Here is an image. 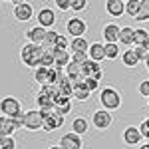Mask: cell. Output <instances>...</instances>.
<instances>
[{"label":"cell","instance_id":"36","mask_svg":"<svg viewBox=\"0 0 149 149\" xmlns=\"http://www.w3.org/2000/svg\"><path fill=\"white\" fill-rule=\"evenodd\" d=\"M70 8L76 10V12L86 10V8H88V2H86V0H72V2H70Z\"/></svg>","mask_w":149,"mask_h":149},{"label":"cell","instance_id":"9","mask_svg":"<svg viewBox=\"0 0 149 149\" xmlns=\"http://www.w3.org/2000/svg\"><path fill=\"white\" fill-rule=\"evenodd\" d=\"M32 12L34 10H32V6L28 2H14V16H16V20H20V22L30 20Z\"/></svg>","mask_w":149,"mask_h":149},{"label":"cell","instance_id":"30","mask_svg":"<svg viewBox=\"0 0 149 149\" xmlns=\"http://www.w3.org/2000/svg\"><path fill=\"white\" fill-rule=\"evenodd\" d=\"M103 56L107 58V60H115V58L119 56L117 44H103Z\"/></svg>","mask_w":149,"mask_h":149},{"label":"cell","instance_id":"29","mask_svg":"<svg viewBox=\"0 0 149 149\" xmlns=\"http://www.w3.org/2000/svg\"><path fill=\"white\" fill-rule=\"evenodd\" d=\"M149 38L147 30H143V28H133V44L135 46H143V42Z\"/></svg>","mask_w":149,"mask_h":149},{"label":"cell","instance_id":"38","mask_svg":"<svg viewBox=\"0 0 149 149\" xmlns=\"http://www.w3.org/2000/svg\"><path fill=\"white\" fill-rule=\"evenodd\" d=\"M40 113H42V117H50V115H56L58 113V109L54 107V103L52 105H46V107H42V109H38Z\"/></svg>","mask_w":149,"mask_h":149},{"label":"cell","instance_id":"7","mask_svg":"<svg viewBox=\"0 0 149 149\" xmlns=\"http://www.w3.org/2000/svg\"><path fill=\"white\" fill-rule=\"evenodd\" d=\"M64 76H66L72 84H80V81H84L81 66H80V64H74V62H68V66L64 68Z\"/></svg>","mask_w":149,"mask_h":149},{"label":"cell","instance_id":"37","mask_svg":"<svg viewBox=\"0 0 149 149\" xmlns=\"http://www.w3.org/2000/svg\"><path fill=\"white\" fill-rule=\"evenodd\" d=\"M56 50H68V38L64 34H58L56 38Z\"/></svg>","mask_w":149,"mask_h":149},{"label":"cell","instance_id":"13","mask_svg":"<svg viewBox=\"0 0 149 149\" xmlns=\"http://www.w3.org/2000/svg\"><path fill=\"white\" fill-rule=\"evenodd\" d=\"M64 125V117L60 113L56 115H50V117H44V123H42V129L44 131H56L58 127Z\"/></svg>","mask_w":149,"mask_h":149},{"label":"cell","instance_id":"22","mask_svg":"<svg viewBox=\"0 0 149 149\" xmlns=\"http://www.w3.org/2000/svg\"><path fill=\"white\" fill-rule=\"evenodd\" d=\"M72 129H74L72 133H76L78 137H80V135H86V133H88V119H86V117H76V119L72 121Z\"/></svg>","mask_w":149,"mask_h":149},{"label":"cell","instance_id":"49","mask_svg":"<svg viewBox=\"0 0 149 149\" xmlns=\"http://www.w3.org/2000/svg\"><path fill=\"white\" fill-rule=\"evenodd\" d=\"M50 149H60V147H58V145H56V147H50Z\"/></svg>","mask_w":149,"mask_h":149},{"label":"cell","instance_id":"20","mask_svg":"<svg viewBox=\"0 0 149 149\" xmlns=\"http://www.w3.org/2000/svg\"><path fill=\"white\" fill-rule=\"evenodd\" d=\"M88 48H90V42H88L86 38H72V42H70V50H72V54H76V52H80V54H88Z\"/></svg>","mask_w":149,"mask_h":149},{"label":"cell","instance_id":"24","mask_svg":"<svg viewBox=\"0 0 149 149\" xmlns=\"http://www.w3.org/2000/svg\"><path fill=\"white\" fill-rule=\"evenodd\" d=\"M56 88H58V92H60V95H64V97H72V88H74V84H72L66 76L56 84Z\"/></svg>","mask_w":149,"mask_h":149},{"label":"cell","instance_id":"23","mask_svg":"<svg viewBox=\"0 0 149 149\" xmlns=\"http://www.w3.org/2000/svg\"><path fill=\"white\" fill-rule=\"evenodd\" d=\"M72 97H76V100H80V102H86V100L90 97V92L86 90L84 81H80V84H74V88H72Z\"/></svg>","mask_w":149,"mask_h":149},{"label":"cell","instance_id":"21","mask_svg":"<svg viewBox=\"0 0 149 149\" xmlns=\"http://www.w3.org/2000/svg\"><path fill=\"white\" fill-rule=\"evenodd\" d=\"M56 38H58V32L46 30V38H44V42H42V50H44V52H54V50H56Z\"/></svg>","mask_w":149,"mask_h":149},{"label":"cell","instance_id":"2","mask_svg":"<svg viewBox=\"0 0 149 149\" xmlns=\"http://www.w3.org/2000/svg\"><path fill=\"white\" fill-rule=\"evenodd\" d=\"M100 102H102L105 111L117 109V107L121 105V95H119V92L113 90V88H103L102 93H100Z\"/></svg>","mask_w":149,"mask_h":149},{"label":"cell","instance_id":"5","mask_svg":"<svg viewBox=\"0 0 149 149\" xmlns=\"http://www.w3.org/2000/svg\"><path fill=\"white\" fill-rule=\"evenodd\" d=\"M42 123H44V117L38 109H30L24 113V123L22 125L30 131H36V129H42Z\"/></svg>","mask_w":149,"mask_h":149},{"label":"cell","instance_id":"34","mask_svg":"<svg viewBox=\"0 0 149 149\" xmlns=\"http://www.w3.org/2000/svg\"><path fill=\"white\" fill-rule=\"evenodd\" d=\"M40 68H54V58L50 52H44V56L40 60Z\"/></svg>","mask_w":149,"mask_h":149},{"label":"cell","instance_id":"12","mask_svg":"<svg viewBox=\"0 0 149 149\" xmlns=\"http://www.w3.org/2000/svg\"><path fill=\"white\" fill-rule=\"evenodd\" d=\"M16 129H20V127L16 125V121L10 119V117H0V135L2 137H12V133L16 131Z\"/></svg>","mask_w":149,"mask_h":149},{"label":"cell","instance_id":"39","mask_svg":"<svg viewBox=\"0 0 149 149\" xmlns=\"http://www.w3.org/2000/svg\"><path fill=\"white\" fill-rule=\"evenodd\" d=\"M137 129H139V133H141V137H147L149 139V117H147V119H143V123H141Z\"/></svg>","mask_w":149,"mask_h":149},{"label":"cell","instance_id":"25","mask_svg":"<svg viewBox=\"0 0 149 149\" xmlns=\"http://www.w3.org/2000/svg\"><path fill=\"white\" fill-rule=\"evenodd\" d=\"M117 42H121V44H125V46H133V28H119V38H117Z\"/></svg>","mask_w":149,"mask_h":149},{"label":"cell","instance_id":"46","mask_svg":"<svg viewBox=\"0 0 149 149\" xmlns=\"http://www.w3.org/2000/svg\"><path fill=\"white\" fill-rule=\"evenodd\" d=\"M145 64H147V68H149V54H147V58H145Z\"/></svg>","mask_w":149,"mask_h":149},{"label":"cell","instance_id":"1","mask_svg":"<svg viewBox=\"0 0 149 149\" xmlns=\"http://www.w3.org/2000/svg\"><path fill=\"white\" fill-rule=\"evenodd\" d=\"M42 56H44V50H42V46H36V44H26L22 48V52H20L22 62L26 66H30V68H40Z\"/></svg>","mask_w":149,"mask_h":149},{"label":"cell","instance_id":"47","mask_svg":"<svg viewBox=\"0 0 149 149\" xmlns=\"http://www.w3.org/2000/svg\"><path fill=\"white\" fill-rule=\"evenodd\" d=\"M139 149H149V145H141V147H139Z\"/></svg>","mask_w":149,"mask_h":149},{"label":"cell","instance_id":"16","mask_svg":"<svg viewBox=\"0 0 149 149\" xmlns=\"http://www.w3.org/2000/svg\"><path fill=\"white\" fill-rule=\"evenodd\" d=\"M28 40H30V44H36V46H42V42H44V38H46V30L44 28H40V26H34V28H30L28 30Z\"/></svg>","mask_w":149,"mask_h":149},{"label":"cell","instance_id":"26","mask_svg":"<svg viewBox=\"0 0 149 149\" xmlns=\"http://www.w3.org/2000/svg\"><path fill=\"white\" fill-rule=\"evenodd\" d=\"M105 10L109 12L111 16L117 18V16H121V14H123V2H121V0H109V2L105 4Z\"/></svg>","mask_w":149,"mask_h":149},{"label":"cell","instance_id":"42","mask_svg":"<svg viewBox=\"0 0 149 149\" xmlns=\"http://www.w3.org/2000/svg\"><path fill=\"white\" fill-rule=\"evenodd\" d=\"M139 93H141L143 97H149V80H145V81L139 84Z\"/></svg>","mask_w":149,"mask_h":149},{"label":"cell","instance_id":"43","mask_svg":"<svg viewBox=\"0 0 149 149\" xmlns=\"http://www.w3.org/2000/svg\"><path fill=\"white\" fill-rule=\"evenodd\" d=\"M133 52H135V56H137V60H139V62L147 58V52L143 50V46H135V48H133Z\"/></svg>","mask_w":149,"mask_h":149},{"label":"cell","instance_id":"19","mask_svg":"<svg viewBox=\"0 0 149 149\" xmlns=\"http://www.w3.org/2000/svg\"><path fill=\"white\" fill-rule=\"evenodd\" d=\"M103 38L107 44H117V38H119V26L117 24H107L103 28Z\"/></svg>","mask_w":149,"mask_h":149},{"label":"cell","instance_id":"48","mask_svg":"<svg viewBox=\"0 0 149 149\" xmlns=\"http://www.w3.org/2000/svg\"><path fill=\"white\" fill-rule=\"evenodd\" d=\"M2 141H4V137H2V135H0V145H2Z\"/></svg>","mask_w":149,"mask_h":149},{"label":"cell","instance_id":"14","mask_svg":"<svg viewBox=\"0 0 149 149\" xmlns=\"http://www.w3.org/2000/svg\"><path fill=\"white\" fill-rule=\"evenodd\" d=\"M50 54H52V58H54V68L64 70L66 66H68V62H70L68 50H54V52H50Z\"/></svg>","mask_w":149,"mask_h":149},{"label":"cell","instance_id":"4","mask_svg":"<svg viewBox=\"0 0 149 149\" xmlns=\"http://www.w3.org/2000/svg\"><path fill=\"white\" fill-rule=\"evenodd\" d=\"M0 111H2V115L4 117H14V115L20 113V102L16 100V97H12V95H8V97H4L2 102H0Z\"/></svg>","mask_w":149,"mask_h":149},{"label":"cell","instance_id":"31","mask_svg":"<svg viewBox=\"0 0 149 149\" xmlns=\"http://www.w3.org/2000/svg\"><path fill=\"white\" fill-rule=\"evenodd\" d=\"M36 81L44 88L50 86V78H48V68H36Z\"/></svg>","mask_w":149,"mask_h":149},{"label":"cell","instance_id":"40","mask_svg":"<svg viewBox=\"0 0 149 149\" xmlns=\"http://www.w3.org/2000/svg\"><path fill=\"white\" fill-rule=\"evenodd\" d=\"M84 86H86V90L92 93V92H95L97 88H100V81H95V80H84Z\"/></svg>","mask_w":149,"mask_h":149},{"label":"cell","instance_id":"10","mask_svg":"<svg viewBox=\"0 0 149 149\" xmlns=\"http://www.w3.org/2000/svg\"><path fill=\"white\" fill-rule=\"evenodd\" d=\"M92 121L97 129H107V127L111 125V113L105 111V109H97V111L92 115Z\"/></svg>","mask_w":149,"mask_h":149},{"label":"cell","instance_id":"33","mask_svg":"<svg viewBox=\"0 0 149 149\" xmlns=\"http://www.w3.org/2000/svg\"><path fill=\"white\" fill-rule=\"evenodd\" d=\"M36 105L42 109V107H46V105H52V100L48 97V93H44L42 90L36 93Z\"/></svg>","mask_w":149,"mask_h":149},{"label":"cell","instance_id":"3","mask_svg":"<svg viewBox=\"0 0 149 149\" xmlns=\"http://www.w3.org/2000/svg\"><path fill=\"white\" fill-rule=\"evenodd\" d=\"M81 76H84V80H95L100 81L103 76V70L100 64H95L92 60H88V62H84L81 64Z\"/></svg>","mask_w":149,"mask_h":149},{"label":"cell","instance_id":"50","mask_svg":"<svg viewBox=\"0 0 149 149\" xmlns=\"http://www.w3.org/2000/svg\"><path fill=\"white\" fill-rule=\"evenodd\" d=\"M147 102H149V97H147Z\"/></svg>","mask_w":149,"mask_h":149},{"label":"cell","instance_id":"8","mask_svg":"<svg viewBox=\"0 0 149 149\" xmlns=\"http://www.w3.org/2000/svg\"><path fill=\"white\" fill-rule=\"evenodd\" d=\"M56 24V14H54V10L52 8H42V10L38 12V26L40 28H52Z\"/></svg>","mask_w":149,"mask_h":149},{"label":"cell","instance_id":"45","mask_svg":"<svg viewBox=\"0 0 149 149\" xmlns=\"http://www.w3.org/2000/svg\"><path fill=\"white\" fill-rule=\"evenodd\" d=\"M143 50H145V52H147V54H149V38H147V40H145V42H143Z\"/></svg>","mask_w":149,"mask_h":149},{"label":"cell","instance_id":"18","mask_svg":"<svg viewBox=\"0 0 149 149\" xmlns=\"http://www.w3.org/2000/svg\"><path fill=\"white\" fill-rule=\"evenodd\" d=\"M52 103H54V107L58 109V113L62 115V117H64L66 113H70V111H72V102H70V97L58 95V97H56V100H54Z\"/></svg>","mask_w":149,"mask_h":149},{"label":"cell","instance_id":"28","mask_svg":"<svg viewBox=\"0 0 149 149\" xmlns=\"http://www.w3.org/2000/svg\"><path fill=\"white\" fill-rule=\"evenodd\" d=\"M121 60H123V66H127V68H135L139 64V60H137V56H135L133 50H125L123 56H121Z\"/></svg>","mask_w":149,"mask_h":149},{"label":"cell","instance_id":"17","mask_svg":"<svg viewBox=\"0 0 149 149\" xmlns=\"http://www.w3.org/2000/svg\"><path fill=\"white\" fill-rule=\"evenodd\" d=\"M141 133H139L137 127H127L125 131H123V141H125L127 145H139V141H141Z\"/></svg>","mask_w":149,"mask_h":149},{"label":"cell","instance_id":"11","mask_svg":"<svg viewBox=\"0 0 149 149\" xmlns=\"http://www.w3.org/2000/svg\"><path fill=\"white\" fill-rule=\"evenodd\" d=\"M60 149H81V139L76 133H66L60 139Z\"/></svg>","mask_w":149,"mask_h":149},{"label":"cell","instance_id":"35","mask_svg":"<svg viewBox=\"0 0 149 149\" xmlns=\"http://www.w3.org/2000/svg\"><path fill=\"white\" fill-rule=\"evenodd\" d=\"M42 92L48 93V97H50L52 102H54L58 95H60V92H58V88H56V86H44V88H42Z\"/></svg>","mask_w":149,"mask_h":149},{"label":"cell","instance_id":"6","mask_svg":"<svg viewBox=\"0 0 149 149\" xmlns=\"http://www.w3.org/2000/svg\"><path fill=\"white\" fill-rule=\"evenodd\" d=\"M66 28H68V34L72 38H84L86 30H88V24L84 22L81 18H70L66 22Z\"/></svg>","mask_w":149,"mask_h":149},{"label":"cell","instance_id":"27","mask_svg":"<svg viewBox=\"0 0 149 149\" xmlns=\"http://www.w3.org/2000/svg\"><path fill=\"white\" fill-rule=\"evenodd\" d=\"M139 6H141V0H127V2H123V14H129L135 18L139 12Z\"/></svg>","mask_w":149,"mask_h":149},{"label":"cell","instance_id":"32","mask_svg":"<svg viewBox=\"0 0 149 149\" xmlns=\"http://www.w3.org/2000/svg\"><path fill=\"white\" fill-rule=\"evenodd\" d=\"M135 20H149V0H141V6H139V12L135 16Z\"/></svg>","mask_w":149,"mask_h":149},{"label":"cell","instance_id":"41","mask_svg":"<svg viewBox=\"0 0 149 149\" xmlns=\"http://www.w3.org/2000/svg\"><path fill=\"white\" fill-rule=\"evenodd\" d=\"M0 149H16V141H14L12 137H4V141H2Z\"/></svg>","mask_w":149,"mask_h":149},{"label":"cell","instance_id":"44","mask_svg":"<svg viewBox=\"0 0 149 149\" xmlns=\"http://www.w3.org/2000/svg\"><path fill=\"white\" fill-rule=\"evenodd\" d=\"M56 6L60 8V10H68V8H70V2H68V0H56Z\"/></svg>","mask_w":149,"mask_h":149},{"label":"cell","instance_id":"15","mask_svg":"<svg viewBox=\"0 0 149 149\" xmlns=\"http://www.w3.org/2000/svg\"><path fill=\"white\" fill-rule=\"evenodd\" d=\"M88 60H92L95 64H100L102 60H105V56H103V44H100V42L90 44V48H88Z\"/></svg>","mask_w":149,"mask_h":149}]
</instances>
